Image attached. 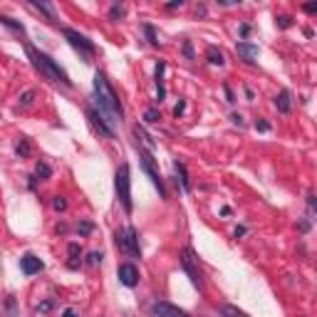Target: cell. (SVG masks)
Returning <instances> with one entry per match:
<instances>
[{"instance_id":"cell-1","label":"cell","mask_w":317,"mask_h":317,"mask_svg":"<svg viewBox=\"0 0 317 317\" xmlns=\"http://www.w3.org/2000/svg\"><path fill=\"white\" fill-rule=\"evenodd\" d=\"M94 97H97V104H99V114L104 122H109V127H117L122 122V104H119V97L114 94L112 84L107 82V77L102 72L94 75Z\"/></svg>"},{"instance_id":"cell-2","label":"cell","mask_w":317,"mask_h":317,"mask_svg":"<svg viewBox=\"0 0 317 317\" xmlns=\"http://www.w3.org/2000/svg\"><path fill=\"white\" fill-rule=\"evenodd\" d=\"M27 55H30V60H33V65L38 67L42 75L47 77V79H52V82H57V84H65V87H70L72 82H70V77H67V72L57 65L55 60L50 55H45V52H38L35 47H30L27 45Z\"/></svg>"},{"instance_id":"cell-3","label":"cell","mask_w":317,"mask_h":317,"mask_svg":"<svg viewBox=\"0 0 317 317\" xmlns=\"http://www.w3.org/2000/svg\"><path fill=\"white\" fill-rule=\"evenodd\" d=\"M114 186H117V196H119V204L124 206V211L131 213V179H129V166L122 164L117 176H114Z\"/></svg>"},{"instance_id":"cell-4","label":"cell","mask_w":317,"mask_h":317,"mask_svg":"<svg viewBox=\"0 0 317 317\" xmlns=\"http://www.w3.org/2000/svg\"><path fill=\"white\" fill-rule=\"evenodd\" d=\"M114 241L119 245V250H124L131 258H139V255H141L139 238H136V230H134V228H119V230L114 233Z\"/></svg>"},{"instance_id":"cell-5","label":"cell","mask_w":317,"mask_h":317,"mask_svg":"<svg viewBox=\"0 0 317 317\" xmlns=\"http://www.w3.org/2000/svg\"><path fill=\"white\" fill-rule=\"evenodd\" d=\"M62 35L70 40V45H72L75 50H79V52H82V57H87V60H90V57L94 55V42H92V40H87L84 35H79L77 30L65 27V30H62Z\"/></svg>"},{"instance_id":"cell-6","label":"cell","mask_w":317,"mask_h":317,"mask_svg":"<svg viewBox=\"0 0 317 317\" xmlns=\"http://www.w3.org/2000/svg\"><path fill=\"white\" fill-rule=\"evenodd\" d=\"M139 156H141V166H144V171L149 174L151 184L159 188V196H161V198H166V191H164V181H161L159 171L154 168V159H151V154H149V151H139Z\"/></svg>"},{"instance_id":"cell-7","label":"cell","mask_w":317,"mask_h":317,"mask_svg":"<svg viewBox=\"0 0 317 317\" xmlns=\"http://www.w3.org/2000/svg\"><path fill=\"white\" fill-rule=\"evenodd\" d=\"M117 278H119L122 285L134 287V285L139 282V270H136V265H131V263H122V265L117 268Z\"/></svg>"},{"instance_id":"cell-8","label":"cell","mask_w":317,"mask_h":317,"mask_svg":"<svg viewBox=\"0 0 317 317\" xmlns=\"http://www.w3.org/2000/svg\"><path fill=\"white\" fill-rule=\"evenodd\" d=\"M181 265H184V270L188 273V278L191 282L196 285V287H201V275H198V268H196V258H193V253L191 250H184V258H181Z\"/></svg>"},{"instance_id":"cell-9","label":"cell","mask_w":317,"mask_h":317,"mask_svg":"<svg viewBox=\"0 0 317 317\" xmlns=\"http://www.w3.org/2000/svg\"><path fill=\"white\" fill-rule=\"evenodd\" d=\"M151 312L156 317H188L184 310H179V307H174V305H168V302H154Z\"/></svg>"},{"instance_id":"cell-10","label":"cell","mask_w":317,"mask_h":317,"mask_svg":"<svg viewBox=\"0 0 317 317\" xmlns=\"http://www.w3.org/2000/svg\"><path fill=\"white\" fill-rule=\"evenodd\" d=\"M90 122H92V127L97 131H99V134H102V136H107V139H112L114 136V129L112 127H109V124H107V122H104V119H102V114L97 112V109H90Z\"/></svg>"},{"instance_id":"cell-11","label":"cell","mask_w":317,"mask_h":317,"mask_svg":"<svg viewBox=\"0 0 317 317\" xmlns=\"http://www.w3.org/2000/svg\"><path fill=\"white\" fill-rule=\"evenodd\" d=\"M20 268H22V273H25V275H35V273H40L45 265H42L40 258H35V255H30V253H27V255H22V258H20Z\"/></svg>"},{"instance_id":"cell-12","label":"cell","mask_w":317,"mask_h":317,"mask_svg":"<svg viewBox=\"0 0 317 317\" xmlns=\"http://www.w3.org/2000/svg\"><path fill=\"white\" fill-rule=\"evenodd\" d=\"M236 50L245 62H255V57H258V45H253V42H238Z\"/></svg>"},{"instance_id":"cell-13","label":"cell","mask_w":317,"mask_h":317,"mask_svg":"<svg viewBox=\"0 0 317 317\" xmlns=\"http://www.w3.org/2000/svg\"><path fill=\"white\" fill-rule=\"evenodd\" d=\"M275 107H278L280 112H290V107H293V94L287 92V90H282V92L275 97Z\"/></svg>"},{"instance_id":"cell-14","label":"cell","mask_w":317,"mask_h":317,"mask_svg":"<svg viewBox=\"0 0 317 317\" xmlns=\"http://www.w3.org/2000/svg\"><path fill=\"white\" fill-rule=\"evenodd\" d=\"M206 57H208V62H211V65H218V67L225 62L223 52H221V50H216V47H208V50H206Z\"/></svg>"},{"instance_id":"cell-15","label":"cell","mask_w":317,"mask_h":317,"mask_svg":"<svg viewBox=\"0 0 317 317\" xmlns=\"http://www.w3.org/2000/svg\"><path fill=\"white\" fill-rule=\"evenodd\" d=\"M0 25H5V27H10L13 33H18V35H25V27L20 25V22H15V20L5 18V15H0Z\"/></svg>"},{"instance_id":"cell-16","label":"cell","mask_w":317,"mask_h":317,"mask_svg":"<svg viewBox=\"0 0 317 317\" xmlns=\"http://www.w3.org/2000/svg\"><path fill=\"white\" fill-rule=\"evenodd\" d=\"M221 315L223 317H248L243 310H238L236 305H223V307H221Z\"/></svg>"},{"instance_id":"cell-17","label":"cell","mask_w":317,"mask_h":317,"mask_svg":"<svg viewBox=\"0 0 317 317\" xmlns=\"http://www.w3.org/2000/svg\"><path fill=\"white\" fill-rule=\"evenodd\" d=\"M176 174H179L181 188H184V191H191V184H188V176H186V168H184V164H179V161H176Z\"/></svg>"},{"instance_id":"cell-18","label":"cell","mask_w":317,"mask_h":317,"mask_svg":"<svg viewBox=\"0 0 317 317\" xmlns=\"http://www.w3.org/2000/svg\"><path fill=\"white\" fill-rule=\"evenodd\" d=\"M30 8H35V10H40V13H45V15H47V20H57L55 10H52L50 5H45V3H30Z\"/></svg>"},{"instance_id":"cell-19","label":"cell","mask_w":317,"mask_h":317,"mask_svg":"<svg viewBox=\"0 0 317 317\" xmlns=\"http://www.w3.org/2000/svg\"><path fill=\"white\" fill-rule=\"evenodd\" d=\"M161 75H164V62L156 65V87H159V102L164 99V84H161Z\"/></svg>"},{"instance_id":"cell-20","label":"cell","mask_w":317,"mask_h":317,"mask_svg":"<svg viewBox=\"0 0 317 317\" xmlns=\"http://www.w3.org/2000/svg\"><path fill=\"white\" fill-rule=\"evenodd\" d=\"M134 134H136V139H141V144H147V149H154V141H151L149 136H147V131L141 129V127H134Z\"/></svg>"},{"instance_id":"cell-21","label":"cell","mask_w":317,"mask_h":317,"mask_svg":"<svg viewBox=\"0 0 317 317\" xmlns=\"http://www.w3.org/2000/svg\"><path fill=\"white\" fill-rule=\"evenodd\" d=\"M33 99H35V90H27V92L20 97V107H30V104H33Z\"/></svg>"},{"instance_id":"cell-22","label":"cell","mask_w":317,"mask_h":317,"mask_svg":"<svg viewBox=\"0 0 317 317\" xmlns=\"http://www.w3.org/2000/svg\"><path fill=\"white\" fill-rule=\"evenodd\" d=\"M35 174H38L40 179H50V174H52V171H50V166H47L45 161H40L38 168H35Z\"/></svg>"},{"instance_id":"cell-23","label":"cell","mask_w":317,"mask_h":317,"mask_svg":"<svg viewBox=\"0 0 317 317\" xmlns=\"http://www.w3.org/2000/svg\"><path fill=\"white\" fill-rule=\"evenodd\" d=\"M144 119H147L149 124H156V122L161 119V114L156 112V109H147V112H144Z\"/></svg>"},{"instance_id":"cell-24","label":"cell","mask_w":317,"mask_h":317,"mask_svg":"<svg viewBox=\"0 0 317 317\" xmlns=\"http://www.w3.org/2000/svg\"><path fill=\"white\" fill-rule=\"evenodd\" d=\"M124 13H127V10H124V5H112V10H109V15H112L114 20L124 18Z\"/></svg>"},{"instance_id":"cell-25","label":"cell","mask_w":317,"mask_h":317,"mask_svg":"<svg viewBox=\"0 0 317 317\" xmlns=\"http://www.w3.org/2000/svg\"><path fill=\"white\" fill-rule=\"evenodd\" d=\"M52 208H55V211H65V208H67V201H65L62 196H55V198H52Z\"/></svg>"},{"instance_id":"cell-26","label":"cell","mask_w":317,"mask_h":317,"mask_svg":"<svg viewBox=\"0 0 317 317\" xmlns=\"http://www.w3.org/2000/svg\"><path fill=\"white\" fill-rule=\"evenodd\" d=\"M102 258H104L102 253H90V255H87V263H90V265H99Z\"/></svg>"},{"instance_id":"cell-27","label":"cell","mask_w":317,"mask_h":317,"mask_svg":"<svg viewBox=\"0 0 317 317\" xmlns=\"http://www.w3.org/2000/svg\"><path fill=\"white\" fill-rule=\"evenodd\" d=\"M18 154H20V156H27V154H30V144H27V141H20V144H18Z\"/></svg>"},{"instance_id":"cell-28","label":"cell","mask_w":317,"mask_h":317,"mask_svg":"<svg viewBox=\"0 0 317 317\" xmlns=\"http://www.w3.org/2000/svg\"><path fill=\"white\" fill-rule=\"evenodd\" d=\"M278 25H280V27H290V18H287V15H280Z\"/></svg>"},{"instance_id":"cell-29","label":"cell","mask_w":317,"mask_h":317,"mask_svg":"<svg viewBox=\"0 0 317 317\" xmlns=\"http://www.w3.org/2000/svg\"><path fill=\"white\" fill-rule=\"evenodd\" d=\"M147 35H149V40L154 42V45L159 42V40H156V35H154V27H151V25H147Z\"/></svg>"},{"instance_id":"cell-30","label":"cell","mask_w":317,"mask_h":317,"mask_svg":"<svg viewBox=\"0 0 317 317\" xmlns=\"http://www.w3.org/2000/svg\"><path fill=\"white\" fill-rule=\"evenodd\" d=\"M90 230H92V223H82V225H79V233H82V236H87Z\"/></svg>"},{"instance_id":"cell-31","label":"cell","mask_w":317,"mask_h":317,"mask_svg":"<svg viewBox=\"0 0 317 317\" xmlns=\"http://www.w3.org/2000/svg\"><path fill=\"white\" fill-rule=\"evenodd\" d=\"M70 255H72V258H77V255H79V245H77V243H72V245H70Z\"/></svg>"},{"instance_id":"cell-32","label":"cell","mask_w":317,"mask_h":317,"mask_svg":"<svg viewBox=\"0 0 317 317\" xmlns=\"http://www.w3.org/2000/svg\"><path fill=\"white\" fill-rule=\"evenodd\" d=\"M50 310H52V302H42L40 305V312H50Z\"/></svg>"},{"instance_id":"cell-33","label":"cell","mask_w":317,"mask_h":317,"mask_svg":"<svg viewBox=\"0 0 317 317\" xmlns=\"http://www.w3.org/2000/svg\"><path fill=\"white\" fill-rule=\"evenodd\" d=\"M184 109H186V104H184V102H179V104H176V109H174V114L179 117V114L184 112Z\"/></svg>"},{"instance_id":"cell-34","label":"cell","mask_w":317,"mask_h":317,"mask_svg":"<svg viewBox=\"0 0 317 317\" xmlns=\"http://www.w3.org/2000/svg\"><path fill=\"white\" fill-rule=\"evenodd\" d=\"M255 129H261V131H268V129H270V127H268L265 122H255Z\"/></svg>"},{"instance_id":"cell-35","label":"cell","mask_w":317,"mask_h":317,"mask_svg":"<svg viewBox=\"0 0 317 317\" xmlns=\"http://www.w3.org/2000/svg\"><path fill=\"white\" fill-rule=\"evenodd\" d=\"M62 317H75V312H72V310H65V315Z\"/></svg>"}]
</instances>
